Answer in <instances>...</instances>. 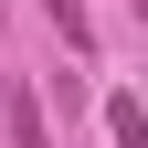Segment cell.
I'll list each match as a JSON object with an SVG mask.
<instances>
[{
  "label": "cell",
  "mask_w": 148,
  "mask_h": 148,
  "mask_svg": "<svg viewBox=\"0 0 148 148\" xmlns=\"http://www.w3.org/2000/svg\"><path fill=\"white\" fill-rule=\"evenodd\" d=\"M0 138H11V148H53V116H42V95H32L21 74L0 85Z\"/></svg>",
  "instance_id": "cell-1"
},
{
  "label": "cell",
  "mask_w": 148,
  "mask_h": 148,
  "mask_svg": "<svg viewBox=\"0 0 148 148\" xmlns=\"http://www.w3.org/2000/svg\"><path fill=\"white\" fill-rule=\"evenodd\" d=\"M42 21L64 32V53H95V21H85V0H42Z\"/></svg>",
  "instance_id": "cell-2"
},
{
  "label": "cell",
  "mask_w": 148,
  "mask_h": 148,
  "mask_svg": "<svg viewBox=\"0 0 148 148\" xmlns=\"http://www.w3.org/2000/svg\"><path fill=\"white\" fill-rule=\"evenodd\" d=\"M106 138H116V148H148V116H138V95H106Z\"/></svg>",
  "instance_id": "cell-3"
}]
</instances>
